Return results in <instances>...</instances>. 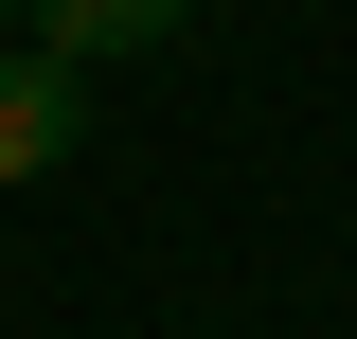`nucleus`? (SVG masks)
<instances>
[{
  "label": "nucleus",
  "mask_w": 357,
  "mask_h": 339,
  "mask_svg": "<svg viewBox=\"0 0 357 339\" xmlns=\"http://www.w3.org/2000/svg\"><path fill=\"white\" fill-rule=\"evenodd\" d=\"M72 126H89V72L72 54H0V179H54Z\"/></svg>",
  "instance_id": "obj_1"
},
{
  "label": "nucleus",
  "mask_w": 357,
  "mask_h": 339,
  "mask_svg": "<svg viewBox=\"0 0 357 339\" xmlns=\"http://www.w3.org/2000/svg\"><path fill=\"white\" fill-rule=\"evenodd\" d=\"M36 18V54H72V72H107V54H161V36H197V0H18Z\"/></svg>",
  "instance_id": "obj_2"
},
{
  "label": "nucleus",
  "mask_w": 357,
  "mask_h": 339,
  "mask_svg": "<svg viewBox=\"0 0 357 339\" xmlns=\"http://www.w3.org/2000/svg\"><path fill=\"white\" fill-rule=\"evenodd\" d=\"M0 18H18V0H0Z\"/></svg>",
  "instance_id": "obj_3"
}]
</instances>
